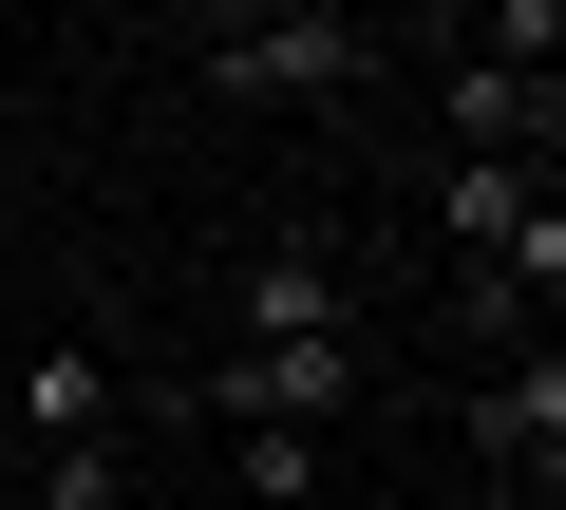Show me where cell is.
I'll use <instances>...</instances> for the list:
<instances>
[{"label":"cell","mask_w":566,"mask_h":510,"mask_svg":"<svg viewBox=\"0 0 566 510\" xmlns=\"http://www.w3.org/2000/svg\"><path fill=\"white\" fill-rule=\"evenodd\" d=\"M472 510H547V491H510V472H491V491H472Z\"/></svg>","instance_id":"cell-11"},{"label":"cell","mask_w":566,"mask_h":510,"mask_svg":"<svg viewBox=\"0 0 566 510\" xmlns=\"http://www.w3.org/2000/svg\"><path fill=\"white\" fill-rule=\"evenodd\" d=\"M39 510H133V472H114V435H57V454H39Z\"/></svg>","instance_id":"cell-8"},{"label":"cell","mask_w":566,"mask_h":510,"mask_svg":"<svg viewBox=\"0 0 566 510\" xmlns=\"http://www.w3.org/2000/svg\"><path fill=\"white\" fill-rule=\"evenodd\" d=\"M208 76L227 95H359L378 39H359V0H322V20H208Z\"/></svg>","instance_id":"cell-3"},{"label":"cell","mask_w":566,"mask_h":510,"mask_svg":"<svg viewBox=\"0 0 566 510\" xmlns=\"http://www.w3.org/2000/svg\"><path fill=\"white\" fill-rule=\"evenodd\" d=\"M359 378H378V341H227L189 397H208V416H303V435H340Z\"/></svg>","instance_id":"cell-1"},{"label":"cell","mask_w":566,"mask_h":510,"mask_svg":"<svg viewBox=\"0 0 566 510\" xmlns=\"http://www.w3.org/2000/svg\"><path fill=\"white\" fill-rule=\"evenodd\" d=\"M227 472H245V491H264V510H303V491H322V472H340V454H322V435H303V416H227Z\"/></svg>","instance_id":"cell-7"},{"label":"cell","mask_w":566,"mask_h":510,"mask_svg":"<svg viewBox=\"0 0 566 510\" xmlns=\"http://www.w3.org/2000/svg\"><path fill=\"white\" fill-rule=\"evenodd\" d=\"M20 435H39V454H57V435H114V360H95V341H39V360H20Z\"/></svg>","instance_id":"cell-6"},{"label":"cell","mask_w":566,"mask_h":510,"mask_svg":"<svg viewBox=\"0 0 566 510\" xmlns=\"http://www.w3.org/2000/svg\"><path fill=\"white\" fill-rule=\"evenodd\" d=\"M227 341H359V266H340L322 227L245 246V266H227Z\"/></svg>","instance_id":"cell-2"},{"label":"cell","mask_w":566,"mask_h":510,"mask_svg":"<svg viewBox=\"0 0 566 510\" xmlns=\"http://www.w3.org/2000/svg\"><path fill=\"white\" fill-rule=\"evenodd\" d=\"M528 208H547V170H491V152H453V170H434V227L472 246V266H510V227H528Z\"/></svg>","instance_id":"cell-5"},{"label":"cell","mask_w":566,"mask_h":510,"mask_svg":"<svg viewBox=\"0 0 566 510\" xmlns=\"http://www.w3.org/2000/svg\"><path fill=\"white\" fill-rule=\"evenodd\" d=\"M472 454H491L510 491H547V454H566V360H547V341L472 378Z\"/></svg>","instance_id":"cell-4"},{"label":"cell","mask_w":566,"mask_h":510,"mask_svg":"<svg viewBox=\"0 0 566 510\" xmlns=\"http://www.w3.org/2000/svg\"><path fill=\"white\" fill-rule=\"evenodd\" d=\"M227 20H322V0H227Z\"/></svg>","instance_id":"cell-10"},{"label":"cell","mask_w":566,"mask_h":510,"mask_svg":"<svg viewBox=\"0 0 566 510\" xmlns=\"http://www.w3.org/2000/svg\"><path fill=\"white\" fill-rule=\"evenodd\" d=\"M547 58H566V0H491V76L547 95Z\"/></svg>","instance_id":"cell-9"}]
</instances>
